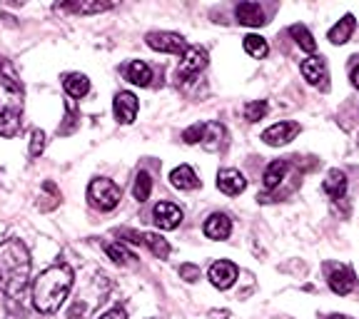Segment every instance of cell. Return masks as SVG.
<instances>
[{
    "mask_svg": "<svg viewBox=\"0 0 359 319\" xmlns=\"http://www.w3.org/2000/svg\"><path fill=\"white\" fill-rule=\"evenodd\" d=\"M125 78H128L133 85L147 88V85H150V80H152V70H150V65H147V62L133 60L128 67H125Z\"/></svg>",
    "mask_w": 359,
    "mask_h": 319,
    "instance_id": "7402d4cb",
    "label": "cell"
},
{
    "mask_svg": "<svg viewBox=\"0 0 359 319\" xmlns=\"http://www.w3.org/2000/svg\"><path fill=\"white\" fill-rule=\"evenodd\" d=\"M137 110H140V102H137V97H135L133 93H128V90L118 93V95H115V100H112V112H115L118 123H123V125L135 123V118H137Z\"/></svg>",
    "mask_w": 359,
    "mask_h": 319,
    "instance_id": "8fae6325",
    "label": "cell"
},
{
    "mask_svg": "<svg viewBox=\"0 0 359 319\" xmlns=\"http://www.w3.org/2000/svg\"><path fill=\"white\" fill-rule=\"evenodd\" d=\"M208 67V50L200 45H190L177 65V80H192Z\"/></svg>",
    "mask_w": 359,
    "mask_h": 319,
    "instance_id": "52a82bcc",
    "label": "cell"
},
{
    "mask_svg": "<svg viewBox=\"0 0 359 319\" xmlns=\"http://www.w3.org/2000/svg\"><path fill=\"white\" fill-rule=\"evenodd\" d=\"M182 210L172 202H157L155 210H152V222L160 227V230H177L180 222H182Z\"/></svg>",
    "mask_w": 359,
    "mask_h": 319,
    "instance_id": "30bf717a",
    "label": "cell"
},
{
    "mask_svg": "<svg viewBox=\"0 0 359 319\" xmlns=\"http://www.w3.org/2000/svg\"><path fill=\"white\" fill-rule=\"evenodd\" d=\"M145 43H147V48H152V50L170 53V55H185V50L190 48L182 35L168 33V30H155V33H147Z\"/></svg>",
    "mask_w": 359,
    "mask_h": 319,
    "instance_id": "8992f818",
    "label": "cell"
},
{
    "mask_svg": "<svg viewBox=\"0 0 359 319\" xmlns=\"http://www.w3.org/2000/svg\"><path fill=\"white\" fill-rule=\"evenodd\" d=\"M170 185L175 190H197L200 187V177H197L190 165H180V168H175L170 172Z\"/></svg>",
    "mask_w": 359,
    "mask_h": 319,
    "instance_id": "ac0fdd59",
    "label": "cell"
},
{
    "mask_svg": "<svg viewBox=\"0 0 359 319\" xmlns=\"http://www.w3.org/2000/svg\"><path fill=\"white\" fill-rule=\"evenodd\" d=\"M202 232H205V237H210V240H215V242L227 240V237L232 235V219L227 217L224 212H215V215H210V217L205 219V227H202Z\"/></svg>",
    "mask_w": 359,
    "mask_h": 319,
    "instance_id": "9a60e30c",
    "label": "cell"
},
{
    "mask_svg": "<svg viewBox=\"0 0 359 319\" xmlns=\"http://www.w3.org/2000/svg\"><path fill=\"white\" fill-rule=\"evenodd\" d=\"M287 170H290V163H287V160H275V163H269L267 170H264V175H262L264 190H267V192L277 190V187L285 182Z\"/></svg>",
    "mask_w": 359,
    "mask_h": 319,
    "instance_id": "d6986e66",
    "label": "cell"
},
{
    "mask_svg": "<svg viewBox=\"0 0 359 319\" xmlns=\"http://www.w3.org/2000/svg\"><path fill=\"white\" fill-rule=\"evenodd\" d=\"M235 18L240 25H247V28H262L264 22V11L259 8V3H252V0H247V3H240L235 8Z\"/></svg>",
    "mask_w": 359,
    "mask_h": 319,
    "instance_id": "2e32d148",
    "label": "cell"
},
{
    "mask_svg": "<svg viewBox=\"0 0 359 319\" xmlns=\"http://www.w3.org/2000/svg\"><path fill=\"white\" fill-rule=\"evenodd\" d=\"M43 150H45V133L43 130H33V135H30V155L38 157Z\"/></svg>",
    "mask_w": 359,
    "mask_h": 319,
    "instance_id": "4dcf8cb0",
    "label": "cell"
},
{
    "mask_svg": "<svg viewBox=\"0 0 359 319\" xmlns=\"http://www.w3.org/2000/svg\"><path fill=\"white\" fill-rule=\"evenodd\" d=\"M73 269L57 262L43 269L33 282V304L40 314H53L65 304L67 294L73 290Z\"/></svg>",
    "mask_w": 359,
    "mask_h": 319,
    "instance_id": "7a4b0ae2",
    "label": "cell"
},
{
    "mask_svg": "<svg viewBox=\"0 0 359 319\" xmlns=\"http://www.w3.org/2000/svg\"><path fill=\"white\" fill-rule=\"evenodd\" d=\"M200 145L210 152H217L227 145V130L219 123H202V140Z\"/></svg>",
    "mask_w": 359,
    "mask_h": 319,
    "instance_id": "e0dca14e",
    "label": "cell"
},
{
    "mask_svg": "<svg viewBox=\"0 0 359 319\" xmlns=\"http://www.w3.org/2000/svg\"><path fill=\"white\" fill-rule=\"evenodd\" d=\"M352 85L359 90V67H354V70H352Z\"/></svg>",
    "mask_w": 359,
    "mask_h": 319,
    "instance_id": "d590c367",
    "label": "cell"
},
{
    "mask_svg": "<svg viewBox=\"0 0 359 319\" xmlns=\"http://www.w3.org/2000/svg\"><path fill=\"white\" fill-rule=\"evenodd\" d=\"M322 190H325L332 200H342L344 192H347V175H344L342 170H330L325 182H322Z\"/></svg>",
    "mask_w": 359,
    "mask_h": 319,
    "instance_id": "44dd1931",
    "label": "cell"
},
{
    "mask_svg": "<svg viewBox=\"0 0 359 319\" xmlns=\"http://www.w3.org/2000/svg\"><path fill=\"white\" fill-rule=\"evenodd\" d=\"M217 190L224 192V195H242L247 190V177L235 168H227V170H219L217 172Z\"/></svg>",
    "mask_w": 359,
    "mask_h": 319,
    "instance_id": "5bb4252c",
    "label": "cell"
},
{
    "mask_svg": "<svg viewBox=\"0 0 359 319\" xmlns=\"http://www.w3.org/2000/svg\"><path fill=\"white\" fill-rule=\"evenodd\" d=\"M120 197H123V190L107 177H95L88 187L90 205H93L95 210H100V212H110V210L118 208Z\"/></svg>",
    "mask_w": 359,
    "mask_h": 319,
    "instance_id": "5b68a950",
    "label": "cell"
},
{
    "mask_svg": "<svg viewBox=\"0 0 359 319\" xmlns=\"http://www.w3.org/2000/svg\"><path fill=\"white\" fill-rule=\"evenodd\" d=\"M142 245H145L157 259L170 257V242L165 240L163 235H157V232H145V235H142Z\"/></svg>",
    "mask_w": 359,
    "mask_h": 319,
    "instance_id": "cb8c5ba5",
    "label": "cell"
},
{
    "mask_svg": "<svg viewBox=\"0 0 359 319\" xmlns=\"http://www.w3.org/2000/svg\"><path fill=\"white\" fill-rule=\"evenodd\" d=\"M200 140H202V123L190 125V128L182 133V142H187V145H197Z\"/></svg>",
    "mask_w": 359,
    "mask_h": 319,
    "instance_id": "1f68e13d",
    "label": "cell"
},
{
    "mask_svg": "<svg viewBox=\"0 0 359 319\" xmlns=\"http://www.w3.org/2000/svg\"><path fill=\"white\" fill-rule=\"evenodd\" d=\"M242 45H245V53L250 57H257V60H262V57L269 55V45H267V40H264L262 35H255V33L245 35Z\"/></svg>",
    "mask_w": 359,
    "mask_h": 319,
    "instance_id": "484cf974",
    "label": "cell"
},
{
    "mask_svg": "<svg viewBox=\"0 0 359 319\" xmlns=\"http://www.w3.org/2000/svg\"><path fill=\"white\" fill-rule=\"evenodd\" d=\"M269 112V105L264 100H252L245 105V120L247 123H259Z\"/></svg>",
    "mask_w": 359,
    "mask_h": 319,
    "instance_id": "f1b7e54d",
    "label": "cell"
},
{
    "mask_svg": "<svg viewBox=\"0 0 359 319\" xmlns=\"http://www.w3.org/2000/svg\"><path fill=\"white\" fill-rule=\"evenodd\" d=\"M152 192V179H150V172L140 170V172L135 175V185H133V195L137 202H145Z\"/></svg>",
    "mask_w": 359,
    "mask_h": 319,
    "instance_id": "83f0119b",
    "label": "cell"
},
{
    "mask_svg": "<svg viewBox=\"0 0 359 319\" xmlns=\"http://www.w3.org/2000/svg\"><path fill=\"white\" fill-rule=\"evenodd\" d=\"M22 125V90L13 78L0 73V135L11 137Z\"/></svg>",
    "mask_w": 359,
    "mask_h": 319,
    "instance_id": "3957f363",
    "label": "cell"
},
{
    "mask_svg": "<svg viewBox=\"0 0 359 319\" xmlns=\"http://www.w3.org/2000/svg\"><path fill=\"white\" fill-rule=\"evenodd\" d=\"M30 285V252L20 240L0 242V292L20 299Z\"/></svg>",
    "mask_w": 359,
    "mask_h": 319,
    "instance_id": "6da1fadb",
    "label": "cell"
},
{
    "mask_svg": "<svg viewBox=\"0 0 359 319\" xmlns=\"http://www.w3.org/2000/svg\"><path fill=\"white\" fill-rule=\"evenodd\" d=\"M107 287H110V282L105 275H95L90 282H85L67 309V319H88L97 309V304L105 302Z\"/></svg>",
    "mask_w": 359,
    "mask_h": 319,
    "instance_id": "277c9868",
    "label": "cell"
},
{
    "mask_svg": "<svg viewBox=\"0 0 359 319\" xmlns=\"http://www.w3.org/2000/svg\"><path fill=\"white\" fill-rule=\"evenodd\" d=\"M290 35L294 38V43L302 48L304 53H309V55H314V50H317V43H314V38H312V33H309L304 25H290Z\"/></svg>",
    "mask_w": 359,
    "mask_h": 319,
    "instance_id": "4316f807",
    "label": "cell"
},
{
    "mask_svg": "<svg viewBox=\"0 0 359 319\" xmlns=\"http://www.w3.org/2000/svg\"><path fill=\"white\" fill-rule=\"evenodd\" d=\"M325 319H347L344 314H330V317H325Z\"/></svg>",
    "mask_w": 359,
    "mask_h": 319,
    "instance_id": "8d00e7d4",
    "label": "cell"
},
{
    "mask_svg": "<svg viewBox=\"0 0 359 319\" xmlns=\"http://www.w3.org/2000/svg\"><path fill=\"white\" fill-rule=\"evenodd\" d=\"M327 282H330V290L339 297L344 294H352L357 290V280H354L352 267H330V275H327Z\"/></svg>",
    "mask_w": 359,
    "mask_h": 319,
    "instance_id": "4fadbf2b",
    "label": "cell"
},
{
    "mask_svg": "<svg viewBox=\"0 0 359 319\" xmlns=\"http://www.w3.org/2000/svg\"><path fill=\"white\" fill-rule=\"evenodd\" d=\"M299 70L312 88H320L322 93L330 90V70H327V60L322 55H309L307 60H302Z\"/></svg>",
    "mask_w": 359,
    "mask_h": 319,
    "instance_id": "ba28073f",
    "label": "cell"
},
{
    "mask_svg": "<svg viewBox=\"0 0 359 319\" xmlns=\"http://www.w3.org/2000/svg\"><path fill=\"white\" fill-rule=\"evenodd\" d=\"M354 28H357V20H354L352 13H347V15H344L342 20L330 28V33H327V40H330L332 45H344L349 38H352Z\"/></svg>",
    "mask_w": 359,
    "mask_h": 319,
    "instance_id": "ffe728a7",
    "label": "cell"
},
{
    "mask_svg": "<svg viewBox=\"0 0 359 319\" xmlns=\"http://www.w3.org/2000/svg\"><path fill=\"white\" fill-rule=\"evenodd\" d=\"M180 277L192 285V282L200 280V267H195V264H180Z\"/></svg>",
    "mask_w": 359,
    "mask_h": 319,
    "instance_id": "d6a6232c",
    "label": "cell"
},
{
    "mask_svg": "<svg viewBox=\"0 0 359 319\" xmlns=\"http://www.w3.org/2000/svg\"><path fill=\"white\" fill-rule=\"evenodd\" d=\"M105 252H107V257H110L112 262H115V264H123V267H125V264H133V259H135L133 254H130L128 250H125V247L120 245V242H112V245H107Z\"/></svg>",
    "mask_w": 359,
    "mask_h": 319,
    "instance_id": "f546056e",
    "label": "cell"
},
{
    "mask_svg": "<svg viewBox=\"0 0 359 319\" xmlns=\"http://www.w3.org/2000/svg\"><path fill=\"white\" fill-rule=\"evenodd\" d=\"M227 317H230L227 309H212V312H210V319H227Z\"/></svg>",
    "mask_w": 359,
    "mask_h": 319,
    "instance_id": "e575fe53",
    "label": "cell"
},
{
    "mask_svg": "<svg viewBox=\"0 0 359 319\" xmlns=\"http://www.w3.org/2000/svg\"><path fill=\"white\" fill-rule=\"evenodd\" d=\"M297 135H299V123H294V120H282V123L269 125V128L264 130L262 142L269 147H282V145H290Z\"/></svg>",
    "mask_w": 359,
    "mask_h": 319,
    "instance_id": "9c48e42d",
    "label": "cell"
},
{
    "mask_svg": "<svg viewBox=\"0 0 359 319\" xmlns=\"http://www.w3.org/2000/svg\"><path fill=\"white\" fill-rule=\"evenodd\" d=\"M55 8H57V11L80 13V15H93V13L110 11L112 3H100V0H93V3H62V6H55Z\"/></svg>",
    "mask_w": 359,
    "mask_h": 319,
    "instance_id": "d4e9b609",
    "label": "cell"
},
{
    "mask_svg": "<svg viewBox=\"0 0 359 319\" xmlns=\"http://www.w3.org/2000/svg\"><path fill=\"white\" fill-rule=\"evenodd\" d=\"M237 275H240V269H237L235 262H227V259H219L210 267L208 277L212 282V287L217 290H230L232 285L237 282Z\"/></svg>",
    "mask_w": 359,
    "mask_h": 319,
    "instance_id": "7c38bea8",
    "label": "cell"
},
{
    "mask_svg": "<svg viewBox=\"0 0 359 319\" xmlns=\"http://www.w3.org/2000/svg\"><path fill=\"white\" fill-rule=\"evenodd\" d=\"M62 88H65V93L70 97H85L90 93V80H88V75H83V73H70V75H65V80H62Z\"/></svg>",
    "mask_w": 359,
    "mask_h": 319,
    "instance_id": "603a6c76",
    "label": "cell"
},
{
    "mask_svg": "<svg viewBox=\"0 0 359 319\" xmlns=\"http://www.w3.org/2000/svg\"><path fill=\"white\" fill-rule=\"evenodd\" d=\"M100 319H128V312L123 307H112L110 312H105Z\"/></svg>",
    "mask_w": 359,
    "mask_h": 319,
    "instance_id": "836d02e7",
    "label": "cell"
}]
</instances>
